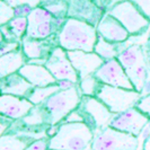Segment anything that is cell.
<instances>
[{
	"instance_id": "cell-1",
	"label": "cell",
	"mask_w": 150,
	"mask_h": 150,
	"mask_svg": "<svg viewBox=\"0 0 150 150\" xmlns=\"http://www.w3.org/2000/svg\"><path fill=\"white\" fill-rule=\"evenodd\" d=\"M97 40L96 26L75 17L66 18L57 34V43L66 51L94 52Z\"/></svg>"
},
{
	"instance_id": "cell-2",
	"label": "cell",
	"mask_w": 150,
	"mask_h": 150,
	"mask_svg": "<svg viewBox=\"0 0 150 150\" xmlns=\"http://www.w3.org/2000/svg\"><path fill=\"white\" fill-rule=\"evenodd\" d=\"M94 134L95 132L85 122H62L57 132L49 138V149L88 150Z\"/></svg>"
},
{
	"instance_id": "cell-3",
	"label": "cell",
	"mask_w": 150,
	"mask_h": 150,
	"mask_svg": "<svg viewBox=\"0 0 150 150\" xmlns=\"http://www.w3.org/2000/svg\"><path fill=\"white\" fill-rule=\"evenodd\" d=\"M81 94L78 86L74 85L67 89H61L53 94L42 104L46 113L47 124L51 127L60 125L68 114L77 110L81 102Z\"/></svg>"
},
{
	"instance_id": "cell-4",
	"label": "cell",
	"mask_w": 150,
	"mask_h": 150,
	"mask_svg": "<svg viewBox=\"0 0 150 150\" xmlns=\"http://www.w3.org/2000/svg\"><path fill=\"white\" fill-rule=\"evenodd\" d=\"M117 60L124 68L134 89L142 93L150 75L144 47L139 44L130 45L121 51Z\"/></svg>"
},
{
	"instance_id": "cell-5",
	"label": "cell",
	"mask_w": 150,
	"mask_h": 150,
	"mask_svg": "<svg viewBox=\"0 0 150 150\" xmlns=\"http://www.w3.org/2000/svg\"><path fill=\"white\" fill-rule=\"evenodd\" d=\"M96 97L104 103L111 112L117 114L135 107L142 95L134 89H125L102 83Z\"/></svg>"
},
{
	"instance_id": "cell-6",
	"label": "cell",
	"mask_w": 150,
	"mask_h": 150,
	"mask_svg": "<svg viewBox=\"0 0 150 150\" xmlns=\"http://www.w3.org/2000/svg\"><path fill=\"white\" fill-rule=\"evenodd\" d=\"M138 139L135 135L107 127L94 134L90 150H137Z\"/></svg>"
},
{
	"instance_id": "cell-7",
	"label": "cell",
	"mask_w": 150,
	"mask_h": 150,
	"mask_svg": "<svg viewBox=\"0 0 150 150\" xmlns=\"http://www.w3.org/2000/svg\"><path fill=\"white\" fill-rule=\"evenodd\" d=\"M128 30L130 35L141 34L150 24V21L142 14L131 0H122L115 4L108 11Z\"/></svg>"
},
{
	"instance_id": "cell-8",
	"label": "cell",
	"mask_w": 150,
	"mask_h": 150,
	"mask_svg": "<svg viewBox=\"0 0 150 150\" xmlns=\"http://www.w3.org/2000/svg\"><path fill=\"white\" fill-rule=\"evenodd\" d=\"M27 38L46 40L53 36L58 27L59 19L45 7H36L30 9L27 14Z\"/></svg>"
},
{
	"instance_id": "cell-9",
	"label": "cell",
	"mask_w": 150,
	"mask_h": 150,
	"mask_svg": "<svg viewBox=\"0 0 150 150\" xmlns=\"http://www.w3.org/2000/svg\"><path fill=\"white\" fill-rule=\"evenodd\" d=\"M78 108L83 114L85 123H87L94 132L110 127L114 116V113L96 96H83Z\"/></svg>"
},
{
	"instance_id": "cell-10",
	"label": "cell",
	"mask_w": 150,
	"mask_h": 150,
	"mask_svg": "<svg viewBox=\"0 0 150 150\" xmlns=\"http://www.w3.org/2000/svg\"><path fill=\"white\" fill-rule=\"evenodd\" d=\"M44 66L50 70L58 81H70L75 85H78L80 81L79 75L69 59L67 51L59 45L52 50Z\"/></svg>"
},
{
	"instance_id": "cell-11",
	"label": "cell",
	"mask_w": 150,
	"mask_h": 150,
	"mask_svg": "<svg viewBox=\"0 0 150 150\" xmlns=\"http://www.w3.org/2000/svg\"><path fill=\"white\" fill-rule=\"evenodd\" d=\"M95 76L104 85H108L113 87H121L125 89H134L124 68L122 67L117 58L104 61V63L95 72Z\"/></svg>"
},
{
	"instance_id": "cell-12",
	"label": "cell",
	"mask_w": 150,
	"mask_h": 150,
	"mask_svg": "<svg viewBox=\"0 0 150 150\" xmlns=\"http://www.w3.org/2000/svg\"><path fill=\"white\" fill-rule=\"evenodd\" d=\"M149 116L141 113L137 107H132L124 112L114 114L110 127L137 137L149 123Z\"/></svg>"
},
{
	"instance_id": "cell-13",
	"label": "cell",
	"mask_w": 150,
	"mask_h": 150,
	"mask_svg": "<svg viewBox=\"0 0 150 150\" xmlns=\"http://www.w3.org/2000/svg\"><path fill=\"white\" fill-rule=\"evenodd\" d=\"M67 53L80 79L95 75V72L105 61L95 52H85L77 50V51H67Z\"/></svg>"
},
{
	"instance_id": "cell-14",
	"label": "cell",
	"mask_w": 150,
	"mask_h": 150,
	"mask_svg": "<svg viewBox=\"0 0 150 150\" xmlns=\"http://www.w3.org/2000/svg\"><path fill=\"white\" fill-rule=\"evenodd\" d=\"M34 104L26 97H18L9 94L0 96V113L11 120H22L34 107Z\"/></svg>"
},
{
	"instance_id": "cell-15",
	"label": "cell",
	"mask_w": 150,
	"mask_h": 150,
	"mask_svg": "<svg viewBox=\"0 0 150 150\" xmlns=\"http://www.w3.org/2000/svg\"><path fill=\"white\" fill-rule=\"evenodd\" d=\"M51 38H46V40H38V38H30L27 36L23 38V40L21 41V47L28 62L40 64L38 61L41 60L45 63L52 50L57 46L51 43Z\"/></svg>"
},
{
	"instance_id": "cell-16",
	"label": "cell",
	"mask_w": 150,
	"mask_h": 150,
	"mask_svg": "<svg viewBox=\"0 0 150 150\" xmlns=\"http://www.w3.org/2000/svg\"><path fill=\"white\" fill-rule=\"evenodd\" d=\"M96 30L98 35L113 43H124L130 38L128 30L108 13L102 16L96 25Z\"/></svg>"
},
{
	"instance_id": "cell-17",
	"label": "cell",
	"mask_w": 150,
	"mask_h": 150,
	"mask_svg": "<svg viewBox=\"0 0 150 150\" xmlns=\"http://www.w3.org/2000/svg\"><path fill=\"white\" fill-rule=\"evenodd\" d=\"M18 72L34 87H46L58 83V80L44 64L27 62L19 69Z\"/></svg>"
},
{
	"instance_id": "cell-18",
	"label": "cell",
	"mask_w": 150,
	"mask_h": 150,
	"mask_svg": "<svg viewBox=\"0 0 150 150\" xmlns=\"http://www.w3.org/2000/svg\"><path fill=\"white\" fill-rule=\"evenodd\" d=\"M34 86L28 83L19 72L0 78L1 94H9L18 97H28Z\"/></svg>"
},
{
	"instance_id": "cell-19",
	"label": "cell",
	"mask_w": 150,
	"mask_h": 150,
	"mask_svg": "<svg viewBox=\"0 0 150 150\" xmlns=\"http://www.w3.org/2000/svg\"><path fill=\"white\" fill-rule=\"evenodd\" d=\"M27 62L28 60L22 51V47L0 55V78L18 72Z\"/></svg>"
},
{
	"instance_id": "cell-20",
	"label": "cell",
	"mask_w": 150,
	"mask_h": 150,
	"mask_svg": "<svg viewBox=\"0 0 150 150\" xmlns=\"http://www.w3.org/2000/svg\"><path fill=\"white\" fill-rule=\"evenodd\" d=\"M123 43H113L102 38L100 35H98V40L95 45L94 52L97 53L98 55L103 59V60H111V59H116L119 57V54L123 49H121L120 46Z\"/></svg>"
},
{
	"instance_id": "cell-21",
	"label": "cell",
	"mask_w": 150,
	"mask_h": 150,
	"mask_svg": "<svg viewBox=\"0 0 150 150\" xmlns=\"http://www.w3.org/2000/svg\"><path fill=\"white\" fill-rule=\"evenodd\" d=\"M27 16H16L14 19H11L7 25H4L7 27L9 32V36L5 41H18L21 42L23 38L26 35L27 30Z\"/></svg>"
},
{
	"instance_id": "cell-22",
	"label": "cell",
	"mask_w": 150,
	"mask_h": 150,
	"mask_svg": "<svg viewBox=\"0 0 150 150\" xmlns=\"http://www.w3.org/2000/svg\"><path fill=\"white\" fill-rule=\"evenodd\" d=\"M30 143L28 138L16 133H5L0 137V150H25Z\"/></svg>"
},
{
	"instance_id": "cell-23",
	"label": "cell",
	"mask_w": 150,
	"mask_h": 150,
	"mask_svg": "<svg viewBox=\"0 0 150 150\" xmlns=\"http://www.w3.org/2000/svg\"><path fill=\"white\" fill-rule=\"evenodd\" d=\"M59 90H61L59 83H54L46 87H34L27 98L34 105H42L47 98H50L53 94L58 93Z\"/></svg>"
},
{
	"instance_id": "cell-24",
	"label": "cell",
	"mask_w": 150,
	"mask_h": 150,
	"mask_svg": "<svg viewBox=\"0 0 150 150\" xmlns=\"http://www.w3.org/2000/svg\"><path fill=\"white\" fill-rule=\"evenodd\" d=\"M22 123L26 127L36 128L42 124H47V117L43 105H35L26 116H24Z\"/></svg>"
},
{
	"instance_id": "cell-25",
	"label": "cell",
	"mask_w": 150,
	"mask_h": 150,
	"mask_svg": "<svg viewBox=\"0 0 150 150\" xmlns=\"http://www.w3.org/2000/svg\"><path fill=\"white\" fill-rule=\"evenodd\" d=\"M77 86L81 96H96L102 86V83L98 80L96 76L91 75L83 79H80Z\"/></svg>"
},
{
	"instance_id": "cell-26",
	"label": "cell",
	"mask_w": 150,
	"mask_h": 150,
	"mask_svg": "<svg viewBox=\"0 0 150 150\" xmlns=\"http://www.w3.org/2000/svg\"><path fill=\"white\" fill-rule=\"evenodd\" d=\"M16 17V9L9 6L5 0H0V25H7Z\"/></svg>"
},
{
	"instance_id": "cell-27",
	"label": "cell",
	"mask_w": 150,
	"mask_h": 150,
	"mask_svg": "<svg viewBox=\"0 0 150 150\" xmlns=\"http://www.w3.org/2000/svg\"><path fill=\"white\" fill-rule=\"evenodd\" d=\"M9 6L14 7L15 9L17 8H22L26 7L33 9V8H36L41 5L42 0H5Z\"/></svg>"
},
{
	"instance_id": "cell-28",
	"label": "cell",
	"mask_w": 150,
	"mask_h": 150,
	"mask_svg": "<svg viewBox=\"0 0 150 150\" xmlns=\"http://www.w3.org/2000/svg\"><path fill=\"white\" fill-rule=\"evenodd\" d=\"M135 107L140 111L141 113L146 114L147 116L150 117V94L144 95L139 99V102L137 103Z\"/></svg>"
},
{
	"instance_id": "cell-29",
	"label": "cell",
	"mask_w": 150,
	"mask_h": 150,
	"mask_svg": "<svg viewBox=\"0 0 150 150\" xmlns=\"http://www.w3.org/2000/svg\"><path fill=\"white\" fill-rule=\"evenodd\" d=\"M49 149V139L47 138H41L36 139L26 147L25 150H47Z\"/></svg>"
},
{
	"instance_id": "cell-30",
	"label": "cell",
	"mask_w": 150,
	"mask_h": 150,
	"mask_svg": "<svg viewBox=\"0 0 150 150\" xmlns=\"http://www.w3.org/2000/svg\"><path fill=\"white\" fill-rule=\"evenodd\" d=\"M21 49V42L18 41H5L2 40V45H1V55L2 54H6L8 52H11V51H15Z\"/></svg>"
},
{
	"instance_id": "cell-31",
	"label": "cell",
	"mask_w": 150,
	"mask_h": 150,
	"mask_svg": "<svg viewBox=\"0 0 150 150\" xmlns=\"http://www.w3.org/2000/svg\"><path fill=\"white\" fill-rule=\"evenodd\" d=\"M150 21V0H131Z\"/></svg>"
},
{
	"instance_id": "cell-32",
	"label": "cell",
	"mask_w": 150,
	"mask_h": 150,
	"mask_svg": "<svg viewBox=\"0 0 150 150\" xmlns=\"http://www.w3.org/2000/svg\"><path fill=\"white\" fill-rule=\"evenodd\" d=\"M63 122L75 123V122H85V121H83V114H81V112H80V110L77 108L75 111H72L70 114H68V116L64 119Z\"/></svg>"
},
{
	"instance_id": "cell-33",
	"label": "cell",
	"mask_w": 150,
	"mask_h": 150,
	"mask_svg": "<svg viewBox=\"0 0 150 150\" xmlns=\"http://www.w3.org/2000/svg\"><path fill=\"white\" fill-rule=\"evenodd\" d=\"M14 120H11V119H9V117H6V116H4V115H1V135L5 134L6 133V129L9 130L10 128V125H11V122Z\"/></svg>"
},
{
	"instance_id": "cell-34",
	"label": "cell",
	"mask_w": 150,
	"mask_h": 150,
	"mask_svg": "<svg viewBox=\"0 0 150 150\" xmlns=\"http://www.w3.org/2000/svg\"><path fill=\"white\" fill-rule=\"evenodd\" d=\"M144 52H146V58H147V63L150 70V40L147 42V44L144 45Z\"/></svg>"
},
{
	"instance_id": "cell-35",
	"label": "cell",
	"mask_w": 150,
	"mask_h": 150,
	"mask_svg": "<svg viewBox=\"0 0 150 150\" xmlns=\"http://www.w3.org/2000/svg\"><path fill=\"white\" fill-rule=\"evenodd\" d=\"M47 150H52V149H47Z\"/></svg>"
}]
</instances>
